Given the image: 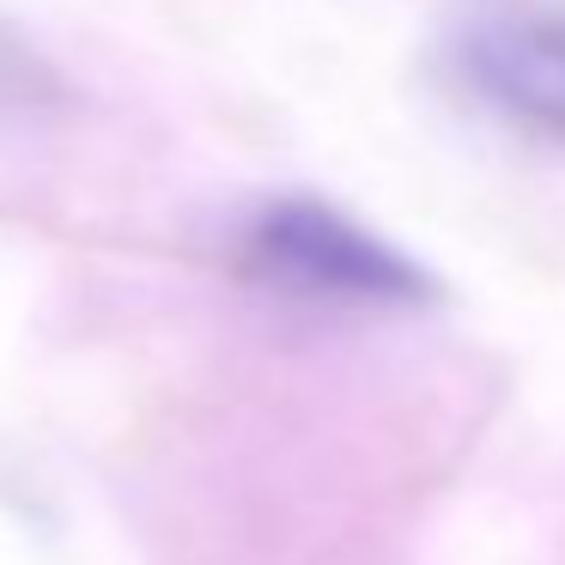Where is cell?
I'll return each instance as SVG.
<instances>
[{
  "label": "cell",
  "mask_w": 565,
  "mask_h": 565,
  "mask_svg": "<svg viewBox=\"0 0 565 565\" xmlns=\"http://www.w3.org/2000/svg\"><path fill=\"white\" fill-rule=\"evenodd\" d=\"M237 268L280 298L359 317L426 310L444 292L426 262L317 195H268L249 207L237 225Z\"/></svg>",
  "instance_id": "6da1fadb"
},
{
  "label": "cell",
  "mask_w": 565,
  "mask_h": 565,
  "mask_svg": "<svg viewBox=\"0 0 565 565\" xmlns=\"http://www.w3.org/2000/svg\"><path fill=\"white\" fill-rule=\"evenodd\" d=\"M456 67L504 128L565 147V13L511 7L475 19L456 43Z\"/></svg>",
  "instance_id": "7a4b0ae2"
}]
</instances>
